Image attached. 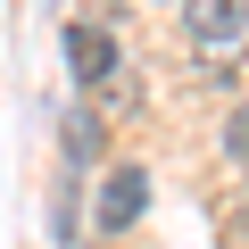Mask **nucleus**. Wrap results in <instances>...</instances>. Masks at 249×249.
<instances>
[{
    "instance_id": "4",
    "label": "nucleus",
    "mask_w": 249,
    "mask_h": 249,
    "mask_svg": "<svg viewBox=\"0 0 249 249\" xmlns=\"http://www.w3.org/2000/svg\"><path fill=\"white\" fill-rule=\"evenodd\" d=\"M67 158H100V116H67Z\"/></svg>"
},
{
    "instance_id": "2",
    "label": "nucleus",
    "mask_w": 249,
    "mask_h": 249,
    "mask_svg": "<svg viewBox=\"0 0 249 249\" xmlns=\"http://www.w3.org/2000/svg\"><path fill=\"white\" fill-rule=\"evenodd\" d=\"M67 67H75V83H108L116 75V34L100 17H75L67 25Z\"/></svg>"
},
{
    "instance_id": "3",
    "label": "nucleus",
    "mask_w": 249,
    "mask_h": 249,
    "mask_svg": "<svg viewBox=\"0 0 249 249\" xmlns=\"http://www.w3.org/2000/svg\"><path fill=\"white\" fill-rule=\"evenodd\" d=\"M183 25L199 50H232L241 25H249V0H183Z\"/></svg>"
},
{
    "instance_id": "1",
    "label": "nucleus",
    "mask_w": 249,
    "mask_h": 249,
    "mask_svg": "<svg viewBox=\"0 0 249 249\" xmlns=\"http://www.w3.org/2000/svg\"><path fill=\"white\" fill-rule=\"evenodd\" d=\"M142 208H150V166H116L100 183V232H133Z\"/></svg>"
},
{
    "instance_id": "5",
    "label": "nucleus",
    "mask_w": 249,
    "mask_h": 249,
    "mask_svg": "<svg viewBox=\"0 0 249 249\" xmlns=\"http://www.w3.org/2000/svg\"><path fill=\"white\" fill-rule=\"evenodd\" d=\"M241 150H249V116L232 108V116H224V158H241Z\"/></svg>"
}]
</instances>
